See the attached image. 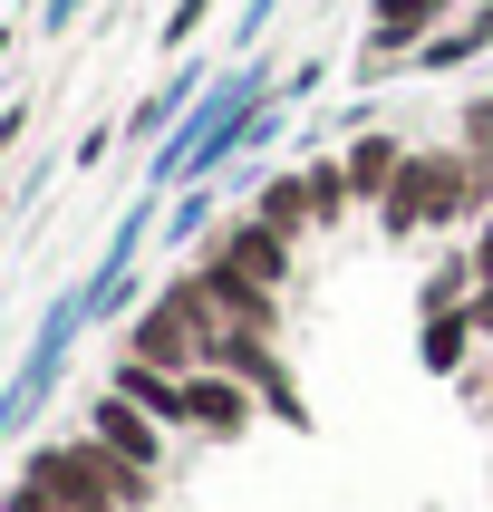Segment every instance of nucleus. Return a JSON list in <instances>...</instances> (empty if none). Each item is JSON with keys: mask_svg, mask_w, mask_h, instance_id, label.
I'll list each match as a JSON object with an SVG mask.
<instances>
[{"mask_svg": "<svg viewBox=\"0 0 493 512\" xmlns=\"http://www.w3.org/2000/svg\"><path fill=\"white\" fill-rule=\"evenodd\" d=\"M474 339V310H426V368H455Z\"/></svg>", "mask_w": 493, "mask_h": 512, "instance_id": "nucleus-6", "label": "nucleus"}, {"mask_svg": "<svg viewBox=\"0 0 493 512\" xmlns=\"http://www.w3.org/2000/svg\"><path fill=\"white\" fill-rule=\"evenodd\" d=\"M252 406L261 397L232 368H194V377H184V426H194V435H242V426H252Z\"/></svg>", "mask_w": 493, "mask_h": 512, "instance_id": "nucleus-3", "label": "nucleus"}, {"mask_svg": "<svg viewBox=\"0 0 493 512\" xmlns=\"http://www.w3.org/2000/svg\"><path fill=\"white\" fill-rule=\"evenodd\" d=\"M484 203H493V174L474 155H406L397 194L377 203V213H387V232H426V223H464Z\"/></svg>", "mask_w": 493, "mask_h": 512, "instance_id": "nucleus-1", "label": "nucleus"}, {"mask_svg": "<svg viewBox=\"0 0 493 512\" xmlns=\"http://www.w3.org/2000/svg\"><path fill=\"white\" fill-rule=\"evenodd\" d=\"M213 261H223V271H242V281H261V290L290 281V242H281L271 223H232L223 242H213Z\"/></svg>", "mask_w": 493, "mask_h": 512, "instance_id": "nucleus-4", "label": "nucleus"}, {"mask_svg": "<svg viewBox=\"0 0 493 512\" xmlns=\"http://www.w3.org/2000/svg\"><path fill=\"white\" fill-rule=\"evenodd\" d=\"M464 155L493 174V107H464Z\"/></svg>", "mask_w": 493, "mask_h": 512, "instance_id": "nucleus-9", "label": "nucleus"}, {"mask_svg": "<svg viewBox=\"0 0 493 512\" xmlns=\"http://www.w3.org/2000/svg\"><path fill=\"white\" fill-rule=\"evenodd\" d=\"M339 174H348V203H387V194H397V174H406V155H397L387 136H368Z\"/></svg>", "mask_w": 493, "mask_h": 512, "instance_id": "nucleus-5", "label": "nucleus"}, {"mask_svg": "<svg viewBox=\"0 0 493 512\" xmlns=\"http://www.w3.org/2000/svg\"><path fill=\"white\" fill-rule=\"evenodd\" d=\"M445 20V0H377V39L397 49V39H416V29H435Z\"/></svg>", "mask_w": 493, "mask_h": 512, "instance_id": "nucleus-7", "label": "nucleus"}, {"mask_svg": "<svg viewBox=\"0 0 493 512\" xmlns=\"http://www.w3.org/2000/svg\"><path fill=\"white\" fill-rule=\"evenodd\" d=\"M87 435H97V445H107V455H126V464H145V474H165V426H155V416H145L136 397H97L87 406Z\"/></svg>", "mask_w": 493, "mask_h": 512, "instance_id": "nucleus-2", "label": "nucleus"}, {"mask_svg": "<svg viewBox=\"0 0 493 512\" xmlns=\"http://www.w3.org/2000/svg\"><path fill=\"white\" fill-rule=\"evenodd\" d=\"M474 329H484V339H493V281L474 290Z\"/></svg>", "mask_w": 493, "mask_h": 512, "instance_id": "nucleus-10", "label": "nucleus"}, {"mask_svg": "<svg viewBox=\"0 0 493 512\" xmlns=\"http://www.w3.org/2000/svg\"><path fill=\"white\" fill-rule=\"evenodd\" d=\"M0 512H68V503H58V493H49V484H39V474H20V484L0 493Z\"/></svg>", "mask_w": 493, "mask_h": 512, "instance_id": "nucleus-8", "label": "nucleus"}]
</instances>
